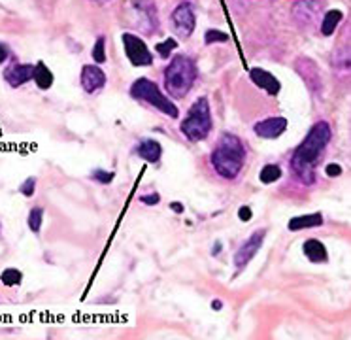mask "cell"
I'll list each match as a JSON object with an SVG mask.
<instances>
[{"label":"cell","mask_w":351,"mask_h":340,"mask_svg":"<svg viewBox=\"0 0 351 340\" xmlns=\"http://www.w3.org/2000/svg\"><path fill=\"white\" fill-rule=\"evenodd\" d=\"M333 140V129L327 121L313 123L308 131L304 140L298 144L297 150L291 157V172L295 174L298 182L304 185H313L317 182V170L315 166L323 157L327 146Z\"/></svg>","instance_id":"6da1fadb"},{"label":"cell","mask_w":351,"mask_h":340,"mask_svg":"<svg viewBox=\"0 0 351 340\" xmlns=\"http://www.w3.org/2000/svg\"><path fill=\"white\" fill-rule=\"evenodd\" d=\"M246 144L233 133H225L219 138L216 150L211 151V166L223 180H234L246 165Z\"/></svg>","instance_id":"7a4b0ae2"},{"label":"cell","mask_w":351,"mask_h":340,"mask_svg":"<svg viewBox=\"0 0 351 340\" xmlns=\"http://www.w3.org/2000/svg\"><path fill=\"white\" fill-rule=\"evenodd\" d=\"M198 76L195 61L187 55H174L164 68V89L170 99H183L193 89Z\"/></svg>","instance_id":"3957f363"},{"label":"cell","mask_w":351,"mask_h":340,"mask_svg":"<svg viewBox=\"0 0 351 340\" xmlns=\"http://www.w3.org/2000/svg\"><path fill=\"white\" fill-rule=\"evenodd\" d=\"M211 129H213V121H211L210 103L206 96H200L189 108L187 116L181 121L180 131L189 142H203L210 136Z\"/></svg>","instance_id":"277c9868"},{"label":"cell","mask_w":351,"mask_h":340,"mask_svg":"<svg viewBox=\"0 0 351 340\" xmlns=\"http://www.w3.org/2000/svg\"><path fill=\"white\" fill-rule=\"evenodd\" d=\"M131 96L140 101V103H146L149 106H153L155 110H159L161 114H164L166 118H180V110L178 106L172 103V99L168 95H164L161 88L157 86L153 79L140 78L134 81L131 86Z\"/></svg>","instance_id":"5b68a950"},{"label":"cell","mask_w":351,"mask_h":340,"mask_svg":"<svg viewBox=\"0 0 351 340\" xmlns=\"http://www.w3.org/2000/svg\"><path fill=\"white\" fill-rule=\"evenodd\" d=\"M121 40H123L127 59L131 61L133 66H151L153 64V53L140 36H136L133 32H123Z\"/></svg>","instance_id":"8992f818"},{"label":"cell","mask_w":351,"mask_h":340,"mask_svg":"<svg viewBox=\"0 0 351 340\" xmlns=\"http://www.w3.org/2000/svg\"><path fill=\"white\" fill-rule=\"evenodd\" d=\"M172 27L178 36L181 38H189L196 27V12L195 6L191 2H181L178 4L174 12H172Z\"/></svg>","instance_id":"52a82bcc"},{"label":"cell","mask_w":351,"mask_h":340,"mask_svg":"<svg viewBox=\"0 0 351 340\" xmlns=\"http://www.w3.org/2000/svg\"><path fill=\"white\" fill-rule=\"evenodd\" d=\"M266 238V229H259L255 231L253 235H251L246 242H244L240 248H238V252H236V255H234V267H236V270L240 272L242 269H246L248 267V263L255 257L259 253V250L263 248V242H265Z\"/></svg>","instance_id":"ba28073f"},{"label":"cell","mask_w":351,"mask_h":340,"mask_svg":"<svg viewBox=\"0 0 351 340\" xmlns=\"http://www.w3.org/2000/svg\"><path fill=\"white\" fill-rule=\"evenodd\" d=\"M323 12L321 0H295L293 4V17L300 27H310L317 21Z\"/></svg>","instance_id":"9c48e42d"},{"label":"cell","mask_w":351,"mask_h":340,"mask_svg":"<svg viewBox=\"0 0 351 340\" xmlns=\"http://www.w3.org/2000/svg\"><path fill=\"white\" fill-rule=\"evenodd\" d=\"M287 118H283V116H272V118L257 121V123L253 125V133H255L259 138H263V140H276V138H280V136L287 131Z\"/></svg>","instance_id":"30bf717a"},{"label":"cell","mask_w":351,"mask_h":340,"mask_svg":"<svg viewBox=\"0 0 351 340\" xmlns=\"http://www.w3.org/2000/svg\"><path fill=\"white\" fill-rule=\"evenodd\" d=\"M79 81H81L83 91L91 95V93H96V91H101L106 86V72L102 70L99 64H86L81 68Z\"/></svg>","instance_id":"8fae6325"},{"label":"cell","mask_w":351,"mask_h":340,"mask_svg":"<svg viewBox=\"0 0 351 340\" xmlns=\"http://www.w3.org/2000/svg\"><path fill=\"white\" fill-rule=\"evenodd\" d=\"M34 76V64L25 63H12L4 70V79L12 89L23 88L25 83H29Z\"/></svg>","instance_id":"7c38bea8"},{"label":"cell","mask_w":351,"mask_h":340,"mask_svg":"<svg viewBox=\"0 0 351 340\" xmlns=\"http://www.w3.org/2000/svg\"><path fill=\"white\" fill-rule=\"evenodd\" d=\"M250 79L253 81V83H255V86H257L259 89H263L266 95L276 96L281 91L280 79L276 78L272 72L265 70V68H259V66L251 68Z\"/></svg>","instance_id":"4fadbf2b"},{"label":"cell","mask_w":351,"mask_h":340,"mask_svg":"<svg viewBox=\"0 0 351 340\" xmlns=\"http://www.w3.org/2000/svg\"><path fill=\"white\" fill-rule=\"evenodd\" d=\"M134 153L142 157L146 163L157 165L161 157H163V146L157 142L155 138H144L138 142V146L134 148Z\"/></svg>","instance_id":"5bb4252c"},{"label":"cell","mask_w":351,"mask_h":340,"mask_svg":"<svg viewBox=\"0 0 351 340\" xmlns=\"http://www.w3.org/2000/svg\"><path fill=\"white\" fill-rule=\"evenodd\" d=\"M302 253L308 257V261L313 265H323L328 261V252L325 244L317 238H308L302 242Z\"/></svg>","instance_id":"9a60e30c"},{"label":"cell","mask_w":351,"mask_h":340,"mask_svg":"<svg viewBox=\"0 0 351 340\" xmlns=\"http://www.w3.org/2000/svg\"><path fill=\"white\" fill-rule=\"evenodd\" d=\"M323 215L320 212H313V214H304V215H295L291 218L287 223V229L291 233H298V231H306V229H317L323 225Z\"/></svg>","instance_id":"2e32d148"},{"label":"cell","mask_w":351,"mask_h":340,"mask_svg":"<svg viewBox=\"0 0 351 340\" xmlns=\"http://www.w3.org/2000/svg\"><path fill=\"white\" fill-rule=\"evenodd\" d=\"M133 6L140 14H144V19H146V29H148V34H155L157 32V8L153 0H133Z\"/></svg>","instance_id":"e0dca14e"},{"label":"cell","mask_w":351,"mask_h":340,"mask_svg":"<svg viewBox=\"0 0 351 340\" xmlns=\"http://www.w3.org/2000/svg\"><path fill=\"white\" fill-rule=\"evenodd\" d=\"M32 81L36 83V88L42 89V91H47V89L53 86V72L49 70L46 66V63H36L34 64V76H32Z\"/></svg>","instance_id":"ac0fdd59"},{"label":"cell","mask_w":351,"mask_h":340,"mask_svg":"<svg viewBox=\"0 0 351 340\" xmlns=\"http://www.w3.org/2000/svg\"><path fill=\"white\" fill-rule=\"evenodd\" d=\"M342 17L343 14L340 10H328V12H325L323 19H321V34L323 36H333L340 21H342Z\"/></svg>","instance_id":"d6986e66"},{"label":"cell","mask_w":351,"mask_h":340,"mask_svg":"<svg viewBox=\"0 0 351 340\" xmlns=\"http://www.w3.org/2000/svg\"><path fill=\"white\" fill-rule=\"evenodd\" d=\"M281 176H283V170H281L280 165H276V163H268L261 168V172H259V182L265 183V185H270V183H276L278 180H281Z\"/></svg>","instance_id":"ffe728a7"},{"label":"cell","mask_w":351,"mask_h":340,"mask_svg":"<svg viewBox=\"0 0 351 340\" xmlns=\"http://www.w3.org/2000/svg\"><path fill=\"white\" fill-rule=\"evenodd\" d=\"M44 214H46V210H44L42 206H34V208H31L29 215H27V227H29L31 233H34V235H40V231H42Z\"/></svg>","instance_id":"44dd1931"},{"label":"cell","mask_w":351,"mask_h":340,"mask_svg":"<svg viewBox=\"0 0 351 340\" xmlns=\"http://www.w3.org/2000/svg\"><path fill=\"white\" fill-rule=\"evenodd\" d=\"M21 282H23V272L16 267H8L0 272V284L6 287H17L21 285Z\"/></svg>","instance_id":"7402d4cb"},{"label":"cell","mask_w":351,"mask_h":340,"mask_svg":"<svg viewBox=\"0 0 351 340\" xmlns=\"http://www.w3.org/2000/svg\"><path fill=\"white\" fill-rule=\"evenodd\" d=\"M91 55H93V61L96 64L106 63V36H99V38H96Z\"/></svg>","instance_id":"603a6c76"},{"label":"cell","mask_w":351,"mask_h":340,"mask_svg":"<svg viewBox=\"0 0 351 340\" xmlns=\"http://www.w3.org/2000/svg\"><path fill=\"white\" fill-rule=\"evenodd\" d=\"M219 42H229V34L223 31H219V29H210V31H206V34H204V44H206V46H213V44H219Z\"/></svg>","instance_id":"cb8c5ba5"},{"label":"cell","mask_w":351,"mask_h":340,"mask_svg":"<svg viewBox=\"0 0 351 340\" xmlns=\"http://www.w3.org/2000/svg\"><path fill=\"white\" fill-rule=\"evenodd\" d=\"M178 48V42L174 38H166L164 42H161V44H157L155 49L157 53H159V57H163V59H168V57L172 55V51Z\"/></svg>","instance_id":"d4e9b609"},{"label":"cell","mask_w":351,"mask_h":340,"mask_svg":"<svg viewBox=\"0 0 351 340\" xmlns=\"http://www.w3.org/2000/svg\"><path fill=\"white\" fill-rule=\"evenodd\" d=\"M116 174L109 172V170H104V168H94L91 172V180H94L96 183H102V185H108V183L114 182Z\"/></svg>","instance_id":"484cf974"},{"label":"cell","mask_w":351,"mask_h":340,"mask_svg":"<svg viewBox=\"0 0 351 340\" xmlns=\"http://www.w3.org/2000/svg\"><path fill=\"white\" fill-rule=\"evenodd\" d=\"M34 191H36V178H34V176L27 178V180L19 185V193H21L23 197H32Z\"/></svg>","instance_id":"4316f807"},{"label":"cell","mask_w":351,"mask_h":340,"mask_svg":"<svg viewBox=\"0 0 351 340\" xmlns=\"http://www.w3.org/2000/svg\"><path fill=\"white\" fill-rule=\"evenodd\" d=\"M140 202L148 206H157L161 202V197H159V193H148V195H142Z\"/></svg>","instance_id":"83f0119b"},{"label":"cell","mask_w":351,"mask_h":340,"mask_svg":"<svg viewBox=\"0 0 351 340\" xmlns=\"http://www.w3.org/2000/svg\"><path fill=\"white\" fill-rule=\"evenodd\" d=\"M342 166L338 165V163H330V165L325 166V174L328 176V178H338V176H342Z\"/></svg>","instance_id":"f1b7e54d"},{"label":"cell","mask_w":351,"mask_h":340,"mask_svg":"<svg viewBox=\"0 0 351 340\" xmlns=\"http://www.w3.org/2000/svg\"><path fill=\"white\" fill-rule=\"evenodd\" d=\"M238 218H240V222L248 223L253 220V210H251L250 206H240L238 208Z\"/></svg>","instance_id":"f546056e"},{"label":"cell","mask_w":351,"mask_h":340,"mask_svg":"<svg viewBox=\"0 0 351 340\" xmlns=\"http://www.w3.org/2000/svg\"><path fill=\"white\" fill-rule=\"evenodd\" d=\"M8 57H10V48L6 46V44H2V42H0V64L6 63V61H8Z\"/></svg>","instance_id":"4dcf8cb0"},{"label":"cell","mask_w":351,"mask_h":340,"mask_svg":"<svg viewBox=\"0 0 351 340\" xmlns=\"http://www.w3.org/2000/svg\"><path fill=\"white\" fill-rule=\"evenodd\" d=\"M170 210H174L176 214H181L183 212V205L181 202H170Z\"/></svg>","instance_id":"1f68e13d"},{"label":"cell","mask_w":351,"mask_h":340,"mask_svg":"<svg viewBox=\"0 0 351 340\" xmlns=\"http://www.w3.org/2000/svg\"><path fill=\"white\" fill-rule=\"evenodd\" d=\"M221 248H223V246H221V242H216V244H213V248H211V255H213V257H218L219 253H221Z\"/></svg>","instance_id":"d6a6232c"},{"label":"cell","mask_w":351,"mask_h":340,"mask_svg":"<svg viewBox=\"0 0 351 340\" xmlns=\"http://www.w3.org/2000/svg\"><path fill=\"white\" fill-rule=\"evenodd\" d=\"M211 309L221 310L223 309V301H221V299H213V301H211Z\"/></svg>","instance_id":"836d02e7"},{"label":"cell","mask_w":351,"mask_h":340,"mask_svg":"<svg viewBox=\"0 0 351 340\" xmlns=\"http://www.w3.org/2000/svg\"><path fill=\"white\" fill-rule=\"evenodd\" d=\"M0 233H2V223H0Z\"/></svg>","instance_id":"e575fe53"}]
</instances>
